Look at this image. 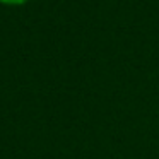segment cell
I'll use <instances>...</instances> for the list:
<instances>
[{"label":"cell","instance_id":"6da1fadb","mask_svg":"<svg viewBox=\"0 0 159 159\" xmlns=\"http://www.w3.org/2000/svg\"><path fill=\"white\" fill-rule=\"evenodd\" d=\"M0 2H4V4H12V5H17V4H24L28 0H0Z\"/></svg>","mask_w":159,"mask_h":159}]
</instances>
